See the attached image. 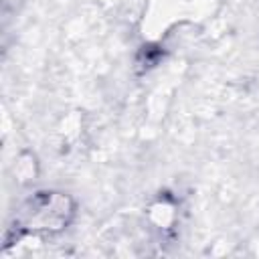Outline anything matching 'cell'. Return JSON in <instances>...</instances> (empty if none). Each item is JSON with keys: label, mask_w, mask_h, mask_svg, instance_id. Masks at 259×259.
Listing matches in <instances>:
<instances>
[{"label": "cell", "mask_w": 259, "mask_h": 259, "mask_svg": "<svg viewBox=\"0 0 259 259\" xmlns=\"http://www.w3.org/2000/svg\"><path fill=\"white\" fill-rule=\"evenodd\" d=\"M75 214L73 200L63 192H38L24 202L18 212V231L57 233L65 229Z\"/></svg>", "instance_id": "1"}]
</instances>
